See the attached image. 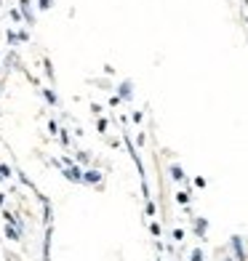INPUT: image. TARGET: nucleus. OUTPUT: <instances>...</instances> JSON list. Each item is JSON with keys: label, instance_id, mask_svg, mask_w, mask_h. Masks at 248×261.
I'll list each match as a JSON object with an SVG mask.
<instances>
[{"label": "nucleus", "instance_id": "1", "mask_svg": "<svg viewBox=\"0 0 248 261\" xmlns=\"http://www.w3.org/2000/svg\"><path fill=\"white\" fill-rule=\"evenodd\" d=\"M227 248H230V253L235 256V261H248V245H245L243 235H232L227 240Z\"/></svg>", "mask_w": 248, "mask_h": 261}, {"label": "nucleus", "instance_id": "2", "mask_svg": "<svg viewBox=\"0 0 248 261\" xmlns=\"http://www.w3.org/2000/svg\"><path fill=\"white\" fill-rule=\"evenodd\" d=\"M115 96L123 101V104H131L133 101V80H120L118 86H115Z\"/></svg>", "mask_w": 248, "mask_h": 261}, {"label": "nucleus", "instance_id": "3", "mask_svg": "<svg viewBox=\"0 0 248 261\" xmlns=\"http://www.w3.org/2000/svg\"><path fill=\"white\" fill-rule=\"evenodd\" d=\"M83 171H85L83 165H78V163H72V165H67V168H62V176H64L67 181H72V184H83Z\"/></svg>", "mask_w": 248, "mask_h": 261}, {"label": "nucleus", "instance_id": "4", "mask_svg": "<svg viewBox=\"0 0 248 261\" xmlns=\"http://www.w3.org/2000/svg\"><path fill=\"white\" fill-rule=\"evenodd\" d=\"M102 171L99 168H85L83 171V184H88V186H102Z\"/></svg>", "mask_w": 248, "mask_h": 261}, {"label": "nucleus", "instance_id": "5", "mask_svg": "<svg viewBox=\"0 0 248 261\" xmlns=\"http://www.w3.org/2000/svg\"><path fill=\"white\" fill-rule=\"evenodd\" d=\"M192 232L197 240H206V232H208V219L206 216H192Z\"/></svg>", "mask_w": 248, "mask_h": 261}, {"label": "nucleus", "instance_id": "6", "mask_svg": "<svg viewBox=\"0 0 248 261\" xmlns=\"http://www.w3.org/2000/svg\"><path fill=\"white\" fill-rule=\"evenodd\" d=\"M19 11H22V16H24V24H35V11H32V0H19Z\"/></svg>", "mask_w": 248, "mask_h": 261}, {"label": "nucleus", "instance_id": "7", "mask_svg": "<svg viewBox=\"0 0 248 261\" xmlns=\"http://www.w3.org/2000/svg\"><path fill=\"white\" fill-rule=\"evenodd\" d=\"M51 240H54V224L45 227V235H43V261H51Z\"/></svg>", "mask_w": 248, "mask_h": 261}, {"label": "nucleus", "instance_id": "8", "mask_svg": "<svg viewBox=\"0 0 248 261\" xmlns=\"http://www.w3.org/2000/svg\"><path fill=\"white\" fill-rule=\"evenodd\" d=\"M168 173H171V179H174L176 184H184L187 181V173H184V168L179 165V163H171L168 165Z\"/></svg>", "mask_w": 248, "mask_h": 261}, {"label": "nucleus", "instance_id": "9", "mask_svg": "<svg viewBox=\"0 0 248 261\" xmlns=\"http://www.w3.org/2000/svg\"><path fill=\"white\" fill-rule=\"evenodd\" d=\"M40 93H43V99H45L48 107H59V96H56L54 88H40Z\"/></svg>", "mask_w": 248, "mask_h": 261}, {"label": "nucleus", "instance_id": "10", "mask_svg": "<svg viewBox=\"0 0 248 261\" xmlns=\"http://www.w3.org/2000/svg\"><path fill=\"white\" fill-rule=\"evenodd\" d=\"M174 200H176L179 205H184V208H187V205H189V200H192V192H189L187 186H184V189H179V192L174 194Z\"/></svg>", "mask_w": 248, "mask_h": 261}, {"label": "nucleus", "instance_id": "11", "mask_svg": "<svg viewBox=\"0 0 248 261\" xmlns=\"http://www.w3.org/2000/svg\"><path fill=\"white\" fill-rule=\"evenodd\" d=\"M6 240H22V232H19L16 227H14V224H6Z\"/></svg>", "mask_w": 248, "mask_h": 261}, {"label": "nucleus", "instance_id": "12", "mask_svg": "<svg viewBox=\"0 0 248 261\" xmlns=\"http://www.w3.org/2000/svg\"><path fill=\"white\" fill-rule=\"evenodd\" d=\"M75 163H78V165H88V163H91V152L78 149V152H75Z\"/></svg>", "mask_w": 248, "mask_h": 261}, {"label": "nucleus", "instance_id": "13", "mask_svg": "<svg viewBox=\"0 0 248 261\" xmlns=\"http://www.w3.org/2000/svg\"><path fill=\"white\" fill-rule=\"evenodd\" d=\"M43 72H45V78H48V80H51V86H54L56 75H54V64H51V59H43Z\"/></svg>", "mask_w": 248, "mask_h": 261}, {"label": "nucleus", "instance_id": "14", "mask_svg": "<svg viewBox=\"0 0 248 261\" xmlns=\"http://www.w3.org/2000/svg\"><path fill=\"white\" fill-rule=\"evenodd\" d=\"M189 261H206V250L203 248H192V250H189Z\"/></svg>", "mask_w": 248, "mask_h": 261}, {"label": "nucleus", "instance_id": "15", "mask_svg": "<svg viewBox=\"0 0 248 261\" xmlns=\"http://www.w3.org/2000/svg\"><path fill=\"white\" fill-rule=\"evenodd\" d=\"M131 123L133 125H141V123H144V109H133L131 112Z\"/></svg>", "mask_w": 248, "mask_h": 261}, {"label": "nucleus", "instance_id": "16", "mask_svg": "<svg viewBox=\"0 0 248 261\" xmlns=\"http://www.w3.org/2000/svg\"><path fill=\"white\" fill-rule=\"evenodd\" d=\"M107 128H110V120L107 117H96V130H99V134H107Z\"/></svg>", "mask_w": 248, "mask_h": 261}, {"label": "nucleus", "instance_id": "17", "mask_svg": "<svg viewBox=\"0 0 248 261\" xmlns=\"http://www.w3.org/2000/svg\"><path fill=\"white\" fill-rule=\"evenodd\" d=\"M0 176H3V179L8 181V179H11V176H14V168L8 165V163H0Z\"/></svg>", "mask_w": 248, "mask_h": 261}, {"label": "nucleus", "instance_id": "18", "mask_svg": "<svg viewBox=\"0 0 248 261\" xmlns=\"http://www.w3.org/2000/svg\"><path fill=\"white\" fill-rule=\"evenodd\" d=\"M59 142H62V147H70V144H72L70 130H67V128H62V130H59Z\"/></svg>", "mask_w": 248, "mask_h": 261}, {"label": "nucleus", "instance_id": "19", "mask_svg": "<svg viewBox=\"0 0 248 261\" xmlns=\"http://www.w3.org/2000/svg\"><path fill=\"white\" fill-rule=\"evenodd\" d=\"M150 235L152 237H160V235H163V227H160L158 221H150Z\"/></svg>", "mask_w": 248, "mask_h": 261}, {"label": "nucleus", "instance_id": "20", "mask_svg": "<svg viewBox=\"0 0 248 261\" xmlns=\"http://www.w3.org/2000/svg\"><path fill=\"white\" fill-rule=\"evenodd\" d=\"M144 213H147V216H155V213H158V205L152 203V198L144 203Z\"/></svg>", "mask_w": 248, "mask_h": 261}, {"label": "nucleus", "instance_id": "21", "mask_svg": "<svg viewBox=\"0 0 248 261\" xmlns=\"http://www.w3.org/2000/svg\"><path fill=\"white\" fill-rule=\"evenodd\" d=\"M6 40H8V45H16L19 43V32L16 30H8L6 32Z\"/></svg>", "mask_w": 248, "mask_h": 261}, {"label": "nucleus", "instance_id": "22", "mask_svg": "<svg viewBox=\"0 0 248 261\" xmlns=\"http://www.w3.org/2000/svg\"><path fill=\"white\" fill-rule=\"evenodd\" d=\"M16 176H19V181H22L24 186H30V189H35V184L30 181V176H27V173H22V171H16Z\"/></svg>", "mask_w": 248, "mask_h": 261}, {"label": "nucleus", "instance_id": "23", "mask_svg": "<svg viewBox=\"0 0 248 261\" xmlns=\"http://www.w3.org/2000/svg\"><path fill=\"white\" fill-rule=\"evenodd\" d=\"M54 3H56V0H37V8H40V11H51Z\"/></svg>", "mask_w": 248, "mask_h": 261}, {"label": "nucleus", "instance_id": "24", "mask_svg": "<svg viewBox=\"0 0 248 261\" xmlns=\"http://www.w3.org/2000/svg\"><path fill=\"white\" fill-rule=\"evenodd\" d=\"M59 130H62L59 123H56V120L51 117V120H48V134H51V136H59Z\"/></svg>", "mask_w": 248, "mask_h": 261}, {"label": "nucleus", "instance_id": "25", "mask_svg": "<svg viewBox=\"0 0 248 261\" xmlns=\"http://www.w3.org/2000/svg\"><path fill=\"white\" fill-rule=\"evenodd\" d=\"M8 16H11L14 22H24V16H22V11H19V8H11V11H8Z\"/></svg>", "mask_w": 248, "mask_h": 261}, {"label": "nucleus", "instance_id": "26", "mask_svg": "<svg viewBox=\"0 0 248 261\" xmlns=\"http://www.w3.org/2000/svg\"><path fill=\"white\" fill-rule=\"evenodd\" d=\"M144 144H147V134H144V130H139V134H136V147L141 149Z\"/></svg>", "mask_w": 248, "mask_h": 261}, {"label": "nucleus", "instance_id": "27", "mask_svg": "<svg viewBox=\"0 0 248 261\" xmlns=\"http://www.w3.org/2000/svg\"><path fill=\"white\" fill-rule=\"evenodd\" d=\"M192 184L197 186V189H206V184H208V181H206V176H195V179H192Z\"/></svg>", "mask_w": 248, "mask_h": 261}, {"label": "nucleus", "instance_id": "28", "mask_svg": "<svg viewBox=\"0 0 248 261\" xmlns=\"http://www.w3.org/2000/svg\"><path fill=\"white\" fill-rule=\"evenodd\" d=\"M174 240H176V242H184V229L176 227V229H174Z\"/></svg>", "mask_w": 248, "mask_h": 261}, {"label": "nucleus", "instance_id": "29", "mask_svg": "<svg viewBox=\"0 0 248 261\" xmlns=\"http://www.w3.org/2000/svg\"><path fill=\"white\" fill-rule=\"evenodd\" d=\"M19 43H30V32L27 30H19Z\"/></svg>", "mask_w": 248, "mask_h": 261}, {"label": "nucleus", "instance_id": "30", "mask_svg": "<svg viewBox=\"0 0 248 261\" xmlns=\"http://www.w3.org/2000/svg\"><path fill=\"white\" fill-rule=\"evenodd\" d=\"M102 109H104V107H102V104H96V101H93V104H91V112H93V115H96V117L102 115Z\"/></svg>", "mask_w": 248, "mask_h": 261}, {"label": "nucleus", "instance_id": "31", "mask_svg": "<svg viewBox=\"0 0 248 261\" xmlns=\"http://www.w3.org/2000/svg\"><path fill=\"white\" fill-rule=\"evenodd\" d=\"M72 163H75V157H70V155H64V157H62V165H64V168H67V165H72Z\"/></svg>", "mask_w": 248, "mask_h": 261}, {"label": "nucleus", "instance_id": "32", "mask_svg": "<svg viewBox=\"0 0 248 261\" xmlns=\"http://www.w3.org/2000/svg\"><path fill=\"white\" fill-rule=\"evenodd\" d=\"M96 86H99L102 91H110V83H107V80H96Z\"/></svg>", "mask_w": 248, "mask_h": 261}, {"label": "nucleus", "instance_id": "33", "mask_svg": "<svg viewBox=\"0 0 248 261\" xmlns=\"http://www.w3.org/2000/svg\"><path fill=\"white\" fill-rule=\"evenodd\" d=\"M120 104H123V101L118 96H110V107H120Z\"/></svg>", "mask_w": 248, "mask_h": 261}, {"label": "nucleus", "instance_id": "34", "mask_svg": "<svg viewBox=\"0 0 248 261\" xmlns=\"http://www.w3.org/2000/svg\"><path fill=\"white\" fill-rule=\"evenodd\" d=\"M104 75H115V67H112V64H104Z\"/></svg>", "mask_w": 248, "mask_h": 261}, {"label": "nucleus", "instance_id": "35", "mask_svg": "<svg viewBox=\"0 0 248 261\" xmlns=\"http://www.w3.org/2000/svg\"><path fill=\"white\" fill-rule=\"evenodd\" d=\"M6 194H8V192H0V208L6 205Z\"/></svg>", "mask_w": 248, "mask_h": 261}, {"label": "nucleus", "instance_id": "36", "mask_svg": "<svg viewBox=\"0 0 248 261\" xmlns=\"http://www.w3.org/2000/svg\"><path fill=\"white\" fill-rule=\"evenodd\" d=\"M219 261H235V256H232V253H227V256H222V258H219Z\"/></svg>", "mask_w": 248, "mask_h": 261}, {"label": "nucleus", "instance_id": "37", "mask_svg": "<svg viewBox=\"0 0 248 261\" xmlns=\"http://www.w3.org/2000/svg\"><path fill=\"white\" fill-rule=\"evenodd\" d=\"M155 261H163V256H160V258H155Z\"/></svg>", "mask_w": 248, "mask_h": 261}, {"label": "nucleus", "instance_id": "38", "mask_svg": "<svg viewBox=\"0 0 248 261\" xmlns=\"http://www.w3.org/2000/svg\"><path fill=\"white\" fill-rule=\"evenodd\" d=\"M245 24H248V14H245Z\"/></svg>", "mask_w": 248, "mask_h": 261}, {"label": "nucleus", "instance_id": "39", "mask_svg": "<svg viewBox=\"0 0 248 261\" xmlns=\"http://www.w3.org/2000/svg\"><path fill=\"white\" fill-rule=\"evenodd\" d=\"M243 3H245V6H248V0H243Z\"/></svg>", "mask_w": 248, "mask_h": 261}, {"label": "nucleus", "instance_id": "40", "mask_svg": "<svg viewBox=\"0 0 248 261\" xmlns=\"http://www.w3.org/2000/svg\"><path fill=\"white\" fill-rule=\"evenodd\" d=\"M0 181H3V176H0Z\"/></svg>", "mask_w": 248, "mask_h": 261}]
</instances>
